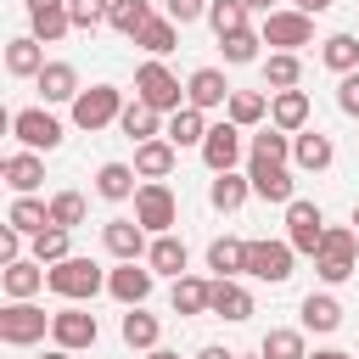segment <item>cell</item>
<instances>
[{"mask_svg":"<svg viewBox=\"0 0 359 359\" xmlns=\"http://www.w3.org/2000/svg\"><path fill=\"white\" fill-rule=\"evenodd\" d=\"M353 236H359V208H353Z\"/></svg>","mask_w":359,"mask_h":359,"instance_id":"58","label":"cell"},{"mask_svg":"<svg viewBox=\"0 0 359 359\" xmlns=\"http://www.w3.org/2000/svg\"><path fill=\"white\" fill-rule=\"evenodd\" d=\"M95 337H101V325H95V314H90L84 303H67V309L50 314V342H56V348L84 353V348H95Z\"/></svg>","mask_w":359,"mask_h":359,"instance_id":"8","label":"cell"},{"mask_svg":"<svg viewBox=\"0 0 359 359\" xmlns=\"http://www.w3.org/2000/svg\"><path fill=\"white\" fill-rule=\"evenodd\" d=\"M202 135H208V112H196V107H180V112H168V123H163V140H168L174 151L202 146Z\"/></svg>","mask_w":359,"mask_h":359,"instance_id":"24","label":"cell"},{"mask_svg":"<svg viewBox=\"0 0 359 359\" xmlns=\"http://www.w3.org/2000/svg\"><path fill=\"white\" fill-rule=\"evenodd\" d=\"M174 163H180V151L157 135V140H140V146H135V163H129V168H135V180H168Z\"/></svg>","mask_w":359,"mask_h":359,"instance_id":"22","label":"cell"},{"mask_svg":"<svg viewBox=\"0 0 359 359\" xmlns=\"http://www.w3.org/2000/svg\"><path fill=\"white\" fill-rule=\"evenodd\" d=\"M292 11H303V17H320V11H331V0H292Z\"/></svg>","mask_w":359,"mask_h":359,"instance_id":"51","label":"cell"},{"mask_svg":"<svg viewBox=\"0 0 359 359\" xmlns=\"http://www.w3.org/2000/svg\"><path fill=\"white\" fill-rule=\"evenodd\" d=\"M320 62L342 79V73H359V39L353 34H325L320 39Z\"/></svg>","mask_w":359,"mask_h":359,"instance_id":"35","label":"cell"},{"mask_svg":"<svg viewBox=\"0 0 359 359\" xmlns=\"http://www.w3.org/2000/svg\"><path fill=\"white\" fill-rule=\"evenodd\" d=\"M118 337H123L135 353H151V348L163 342V320H157V314H146V309H129V314L118 320Z\"/></svg>","mask_w":359,"mask_h":359,"instance_id":"26","label":"cell"},{"mask_svg":"<svg viewBox=\"0 0 359 359\" xmlns=\"http://www.w3.org/2000/svg\"><path fill=\"white\" fill-rule=\"evenodd\" d=\"M224 101H230V79H224V67H196V73L185 79V107L213 112V107H224Z\"/></svg>","mask_w":359,"mask_h":359,"instance_id":"16","label":"cell"},{"mask_svg":"<svg viewBox=\"0 0 359 359\" xmlns=\"http://www.w3.org/2000/svg\"><path fill=\"white\" fill-rule=\"evenodd\" d=\"M247 191L264 196V202H280V208H286V202L297 196V180H292L286 163H252V157H247Z\"/></svg>","mask_w":359,"mask_h":359,"instance_id":"13","label":"cell"},{"mask_svg":"<svg viewBox=\"0 0 359 359\" xmlns=\"http://www.w3.org/2000/svg\"><path fill=\"white\" fill-rule=\"evenodd\" d=\"M140 359H180L174 348H151V353H140Z\"/></svg>","mask_w":359,"mask_h":359,"instance_id":"54","label":"cell"},{"mask_svg":"<svg viewBox=\"0 0 359 359\" xmlns=\"http://www.w3.org/2000/svg\"><path fill=\"white\" fill-rule=\"evenodd\" d=\"M258 45H264V39H258V28H241V34H224V39H219V50H224V62H230V67L258 62V56H264Z\"/></svg>","mask_w":359,"mask_h":359,"instance_id":"46","label":"cell"},{"mask_svg":"<svg viewBox=\"0 0 359 359\" xmlns=\"http://www.w3.org/2000/svg\"><path fill=\"white\" fill-rule=\"evenodd\" d=\"M241 6H247V11H275L269 0H241Z\"/></svg>","mask_w":359,"mask_h":359,"instance_id":"55","label":"cell"},{"mask_svg":"<svg viewBox=\"0 0 359 359\" xmlns=\"http://www.w3.org/2000/svg\"><path fill=\"white\" fill-rule=\"evenodd\" d=\"M202 163H208V174H230L236 163H241V129L224 118V123H208V135H202Z\"/></svg>","mask_w":359,"mask_h":359,"instance_id":"12","label":"cell"},{"mask_svg":"<svg viewBox=\"0 0 359 359\" xmlns=\"http://www.w3.org/2000/svg\"><path fill=\"white\" fill-rule=\"evenodd\" d=\"M39 359H73V353H67V348H45Z\"/></svg>","mask_w":359,"mask_h":359,"instance_id":"57","label":"cell"},{"mask_svg":"<svg viewBox=\"0 0 359 359\" xmlns=\"http://www.w3.org/2000/svg\"><path fill=\"white\" fill-rule=\"evenodd\" d=\"M247 157H252V163H286V157H292V135L258 123V135L247 140Z\"/></svg>","mask_w":359,"mask_h":359,"instance_id":"40","label":"cell"},{"mask_svg":"<svg viewBox=\"0 0 359 359\" xmlns=\"http://www.w3.org/2000/svg\"><path fill=\"white\" fill-rule=\"evenodd\" d=\"M6 224H11L17 236H39V230L50 224V213H45V202H39V196H17V202H11V213H6Z\"/></svg>","mask_w":359,"mask_h":359,"instance_id":"44","label":"cell"},{"mask_svg":"<svg viewBox=\"0 0 359 359\" xmlns=\"http://www.w3.org/2000/svg\"><path fill=\"white\" fill-rule=\"evenodd\" d=\"M0 135H11V112H6V101H0Z\"/></svg>","mask_w":359,"mask_h":359,"instance_id":"56","label":"cell"},{"mask_svg":"<svg viewBox=\"0 0 359 359\" xmlns=\"http://www.w3.org/2000/svg\"><path fill=\"white\" fill-rule=\"evenodd\" d=\"M236 359H258V353H236Z\"/></svg>","mask_w":359,"mask_h":359,"instance_id":"59","label":"cell"},{"mask_svg":"<svg viewBox=\"0 0 359 359\" xmlns=\"http://www.w3.org/2000/svg\"><path fill=\"white\" fill-rule=\"evenodd\" d=\"M309 359H353V353H342V348H320V353H309Z\"/></svg>","mask_w":359,"mask_h":359,"instance_id":"53","label":"cell"},{"mask_svg":"<svg viewBox=\"0 0 359 359\" xmlns=\"http://www.w3.org/2000/svg\"><path fill=\"white\" fill-rule=\"evenodd\" d=\"M202 17H208V22H213V34L224 39V34H241L252 11H247L241 0H208V11H202Z\"/></svg>","mask_w":359,"mask_h":359,"instance_id":"45","label":"cell"},{"mask_svg":"<svg viewBox=\"0 0 359 359\" xmlns=\"http://www.w3.org/2000/svg\"><path fill=\"white\" fill-rule=\"evenodd\" d=\"M0 286H6V297H11V303H34V292L45 286V269H39L34 258H17V264H6V269H0Z\"/></svg>","mask_w":359,"mask_h":359,"instance_id":"25","label":"cell"},{"mask_svg":"<svg viewBox=\"0 0 359 359\" xmlns=\"http://www.w3.org/2000/svg\"><path fill=\"white\" fill-rule=\"evenodd\" d=\"M67 107H73V129L95 135V129L118 123V112H123V90H118V84H90V90H79Z\"/></svg>","mask_w":359,"mask_h":359,"instance_id":"5","label":"cell"},{"mask_svg":"<svg viewBox=\"0 0 359 359\" xmlns=\"http://www.w3.org/2000/svg\"><path fill=\"white\" fill-rule=\"evenodd\" d=\"M73 22H67V6L62 0H45V6H28V34L39 39V45H56L62 34H67Z\"/></svg>","mask_w":359,"mask_h":359,"instance_id":"27","label":"cell"},{"mask_svg":"<svg viewBox=\"0 0 359 359\" xmlns=\"http://www.w3.org/2000/svg\"><path fill=\"white\" fill-rule=\"evenodd\" d=\"M247 196H252V191H247V174H236V168H230V174H213V185H208V202H213L219 213H236Z\"/></svg>","mask_w":359,"mask_h":359,"instance_id":"41","label":"cell"},{"mask_svg":"<svg viewBox=\"0 0 359 359\" xmlns=\"http://www.w3.org/2000/svg\"><path fill=\"white\" fill-rule=\"evenodd\" d=\"M62 6H67V22H73V28H101L112 0H62Z\"/></svg>","mask_w":359,"mask_h":359,"instance_id":"47","label":"cell"},{"mask_svg":"<svg viewBox=\"0 0 359 359\" xmlns=\"http://www.w3.org/2000/svg\"><path fill=\"white\" fill-rule=\"evenodd\" d=\"M135 45H140V50H146L151 62H163V56H168V50L180 45V28H174L168 17H151V22H146V28L135 34Z\"/></svg>","mask_w":359,"mask_h":359,"instance_id":"39","label":"cell"},{"mask_svg":"<svg viewBox=\"0 0 359 359\" xmlns=\"http://www.w3.org/2000/svg\"><path fill=\"white\" fill-rule=\"evenodd\" d=\"M292 247L286 241H247V258H241V275H252V280H269V286H280V280H292Z\"/></svg>","mask_w":359,"mask_h":359,"instance_id":"7","label":"cell"},{"mask_svg":"<svg viewBox=\"0 0 359 359\" xmlns=\"http://www.w3.org/2000/svg\"><path fill=\"white\" fill-rule=\"evenodd\" d=\"M196 359H236L230 348H219V342H208V348H196Z\"/></svg>","mask_w":359,"mask_h":359,"instance_id":"52","label":"cell"},{"mask_svg":"<svg viewBox=\"0 0 359 359\" xmlns=\"http://www.w3.org/2000/svg\"><path fill=\"white\" fill-rule=\"evenodd\" d=\"M224 118H230L236 129H258V123L269 118V95H264V90H230Z\"/></svg>","mask_w":359,"mask_h":359,"instance_id":"29","label":"cell"},{"mask_svg":"<svg viewBox=\"0 0 359 359\" xmlns=\"http://www.w3.org/2000/svg\"><path fill=\"white\" fill-rule=\"evenodd\" d=\"M118 129L140 146V140H157L163 135V118L151 112V107H140V101H123V112H118Z\"/></svg>","mask_w":359,"mask_h":359,"instance_id":"36","label":"cell"},{"mask_svg":"<svg viewBox=\"0 0 359 359\" xmlns=\"http://www.w3.org/2000/svg\"><path fill=\"white\" fill-rule=\"evenodd\" d=\"M269 129H280V135H297V129H309V95L303 90H275L269 95V118H264Z\"/></svg>","mask_w":359,"mask_h":359,"instance_id":"21","label":"cell"},{"mask_svg":"<svg viewBox=\"0 0 359 359\" xmlns=\"http://www.w3.org/2000/svg\"><path fill=\"white\" fill-rule=\"evenodd\" d=\"M129 202H135V224H140L146 236H168V230L180 224V202H174V191H168L163 180H140Z\"/></svg>","mask_w":359,"mask_h":359,"instance_id":"3","label":"cell"},{"mask_svg":"<svg viewBox=\"0 0 359 359\" xmlns=\"http://www.w3.org/2000/svg\"><path fill=\"white\" fill-rule=\"evenodd\" d=\"M17 258H22V236H17L11 224H0V269H6V264H17Z\"/></svg>","mask_w":359,"mask_h":359,"instance_id":"50","label":"cell"},{"mask_svg":"<svg viewBox=\"0 0 359 359\" xmlns=\"http://www.w3.org/2000/svg\"><path fill=\"white\" fill-rule=\"evenodd\" d=\"M39 67H45V45H39L34 34L6 39V73H11V79H34Z\"/></svg>","mask_w":359,"mask_h":359,"instance_id":"28","label":"cell"},{"mask_svg":"<svg viewBox=\"0 0 359 359\" xmlns=\"http://www.w3.org/2000/svg\"><path fill=\"white\" fill-rule=\"evenodd\" d=\"M135 101L163 118V112H180V107H185V84H180L163 62H140V67H135Z\"/></svg>","mask_w":359,"mask_h":359,"instance_id":"4","label":"cell"},{"mask_svg":"<svg viewBox=\"0 0 359 359\" xmlns=\"http://www.w3.org/2000/svg\"><path fill=\"white\" fill-rule=\"evenodd\" d=\"M168 303H174V314H208V280L185 269V275L174 280V292H168Z\"/></svg>","mask_w":359,"mask_h":359,"instance_id":"42","label":"cell"},{"mask_svg":"<svg viewBox=\"0 0 359 359\" xmlns=\"http://www.w3.org/2000/svg\"><path fill=\"white\" fill-rule=\"evenodd\" d=\"M241 258H247V241H241V236L208 241V269H213V280H236V275H241Z\"/></svg>","mask_w":359,"mask_h":359,"instance_id":"31","label":"cell"},{"mask_svg":"<svg viewBox=\"0 0 359 359\" xmlns=\"http://www.w3.org/2000/svg\"><path fill=\"white\" fill-rule=\"evenodd\" d=\"M359 236H353V224H325V236H320V247H314V275L325 280V286H342L359 264Z\"/></svg>","mask_w":359,"mask_h":359,"instance_id":"1","label":"cell"},{"mask_svg":"<svg viewBox=\"0 0 359 359\" xmlns=\"http://www.w3.org/2000/svg\"><path fill=\"white\" fill-rule=\"evenodd\" d=\"M292 168H303V174H325L331 163H337V146H331V135H320V129H297L292 135V157H286Z\"/></svg>","mask_w":359,"mask_h":359,"instance_id":"15","label":"cell"},{"mask_svg":"<svg viewBox=\"0 0 359 359\" xmlns=\"http://www.w3.org/2000/svg\"><path fill=\"white\" fill-rule=\"evenodd\" d=\"M45 213H50V224H56V230H79V224H84V213H90V202H84L79 191H56V196L45 202Z\"/></svg>","mask_w":359,"mask_h":359,"instance_id":"43","label":"cell"},{"mask_svg":"<svg viewBox=\"0 0 359 359\" xmlns=\"http://www.w3.org/2000/svg\"><path fill=\"white\" fill-rule=\"evenodd\" d=\"M28 6H45V0H28Z\"/></svg>","mask_w":359,"mask_h":359,"instance_id":"60","label":"cell"},{"mask_svg":"<svg viewBox=\"0 0 359 359\" xmlns=\"http://www.w3.org/2000/svg\"><path fill=\"white\" fill-rule=\"evenodd\" d=\"M0 180H6L17 196H34V191L45 185V157H39V151H17V157H6Z\"/></svg>","mask_w":359,"mask_h":359,"instance_id":"23","label":"cell"},{"mask_svg":"<svg viewBox=\"0 0 359 359\" xmlns=\"http://www.w3.org/2000/svg\"><path fill=\"white\" fill-rule=\"evenodd\" d=\"M0 168H6V157H0Z\"/></svg>","mask_w":359,"mask_h":359,"instance_id":"61","label":"cell"},{"mask_svg":"<svg viewBox=\"0 0 359 359\" xmlns=\"http://www.w3.org/2000/svg\"><path fill=\"white\" fill-rule=\"evenodd\" d=\"M34 90H39V107H62V101H73L84 84H79V67H73V62H45V67L34 73Z\"/></svg>","mask_w":359,"mask_h":359,"instance_id":"14","label":"cell"},{"mask_svg":"<svg viewBox=\"0 0 359 359\" xmlns=\"http://www.w3.org/2000/svg\"><path fill=\"white\" fill-rule=\"evenodd\" d=\"M45 331H50V314L39 303H6L0 309V342L34 348V342H45Z\"/></svg>","mask_w":359,"mask_h":359,"instance_id":"9","label":"cell"},{"mask_svg":"<svg viewBox=\"0 0 359 359\" xmlns=\"http://www.w3.org/2000/svg\"><path fill=\"white\" fill-rule=\"evenodd\" d=\"M264 62V90L275 95V90H297V79H303V62L292 56V50H269V56H258Z\"/></svg>","mask_w":359,"mask_h":359,"instance_id":"34","label":"cell"},{"mask_svg":"<svg viewBox=\"0 0 359 359\" xmlns=\"http://www.w3.org/2000/svg\"><path fill=\"white\" fill-rule=\"evenodd\" d=\"M11 135L22 140V151H56L62 146V123L50 107H22L11 112Z\"/></svg>","mask_w":359,"mask_h":359,"instance_id":"10","label":"cell"},{"mask_svg":"<svg viewBox=\"0 0 359 359\" xmlns=\"http://www.w3.org/2000/svg\"><path fill=\"white\" fill-rule=\"evenodd\" d=\"M320 236H325V213H320V202H303V196H292V202H286V247L314 258Z\"/></svg>","mask_w":359,"mask_h":359,"instance_id":"11","label":"cell"},{"mask_svg":"<svg viewBox=\"0 0 359 359\" xmlns=\"http://www.w3.org/2000/svg\"><path fill=\"white\" fill-rule=\"evenodd\" d=\"M208 11V0H163V17L174 22V28H185V22H196Z\"/></svg>","mask_w":359,"mask_h":359,"instance_id":"48","label":"cell"},{"mask_svg":"<svg viewBox=\"0 0 359 359\" xmlns=\"http://www.w3.org/2000/svg\"><path fill=\"white\" fill-rule=\"evenodd\" d=\"M208 314L241 325V320L252 314V292H247L241 280H208Z\"/></svg>","mask_w":359,"mask_h":359,"instance_id":"20","label":"cell"},{"mask_svg":"<svg viewBox=\"0 0 359 359\" xmlns=\"http://www.w3.org/2000/svg\"><path fill=\"white\" fill-rule=\"evenodd\" d=\"M258 39L269 45V50H303V45H314V17H303V11H264V22H258Z\"/></svg>","mask_w":359,"mask_h":359,"instance_id":"6","label":"cell"},{"mask_svg":"<svg viewBox=\"0 0 359 359\" xmlns=\"http://www.w3.org/2000/svg\"><path fill=\"white\" fill-rule=\"evenodd\" d=\"M95 196L129 202V196H135V168H129V163H101V168H95Z\"/></svg>","mask_w":359,"mask_h":359,"instance_id":"37","label":"cell"},{"mask_svg":"<svg viewBox=\"0 0 359 359\" xmlns=\"http://www.w3.org/2000/svg\"><path fill=\"white\" fill-rule=\"evenodd\" d=\"M101 247L118 258V264H140L146 258V230L135 219H107L101 224Z\"/></svg>","mask_w":359,"mask_h":359,"instance_id":"17","label":"cell"},{"mask_svg":"<svg viewBox=\"0 0 359 359\" xmlns=\"http://www.w3.org/2000/svg\"><path fill=\"white\" fill-rule=\"evenodd\" d=\"M258 359H309V342L297 325H275L264 342H258Z\"/></svg>","mask_w":359,"mask_h":359,"instance_id":"38","label":"cell"},{"mask_svg":"<svg viewBox=\"0 0 359 359\" xmlns=\"http://www.w3.org/2000/svg\"><path fill=\"white\" fill-rule=\"evenodd\" d=\"M73 252V230H56V224H45L39 236H28V258L39 264V269H50V264H62Z\"/></svg>","mask_w":359,"mask_h":359,"instance_id":"30","label":"cell"},{"mask_svg":"<svg viewBox=\"0 0 359 359\" xmlns=\"http://www.w3.org/2000/svg\"><path fill=\"white\" fill-rule=\"evenodd\" d=\"M337 107H342L348 118H359V73H342V79H337Z\"/></svg>","mask_w":359,"mask_h":359,"instance_id":"49","label":"cell"},{"mask_svg":"<svg viewBox=\"0 0 359 359\" xmlns=\"http://www.w3.org/2000/svg\"><path fill=\"white\" fill-rule=\"evenodd\" d=\"M297 314H303V331H320V337H325V331H337V325H342V303H337V297H331V292H309V297H303V309H297Z\"/></svg>","mask_w":359,"mask_h":359,"instance_id":"32","label":"cell"},{"mask_svg":"<svg viewBox=\"0 0 359 359\" xmlns=\"http://www.w3.org/2000/svg\"><path fill=\"white\" fill-rule=\"evenodd\" d=\"M151 17H157V11H151V0H112V6H107V28H112V34H123V39H135Z\"/></svg>","mask_w":359,"mask_h":359,"instance_id":"33","label":"cell"},{"mask_svg":"<svg viewBox=\"0 0 359 359\" xmlns=\"http://www.w3.org/2000/svg\"><path fill=\"white\" fill-rule=\"evenodd\" d=\"M151 280H157V275H151L146 264H118V269H107V292H112L123 309H140V303L151 297Z\"/></svg>","mask_w":359,"mask_h":359,"instance_id":"18","label":"cell"},{"mask_svg":"<svg viewBox=\"0 0 359 359\" xmlns=\"http://www.w3.org/2000/svg\"><path fill=\"white\" fill-rule=\"evenodd\" d=\"M45 286L56 292V297H67V303H90L95 292H107V269L95 264V258H62V264H50L45 269Z\"/></svg>","mask_w":359,"mask_h":359,"instance_id":"2","label":"cell"},{"mask_svg":"<svg viewBox=\"0 0 359 359\" xmlns=\"http://www.w3.org/2000/svg\"><path fill=\"white\" fill-rule=\"evenodd\" d=\"M140 264H146L151 275H174V280H180V275L191 269V252H185V241L168 230V236H151V241H146V258H140Z\"/></svg>","mask_w":359,"mask_h":359,"instance_id":"19","label":"cell"}]
</instances>
